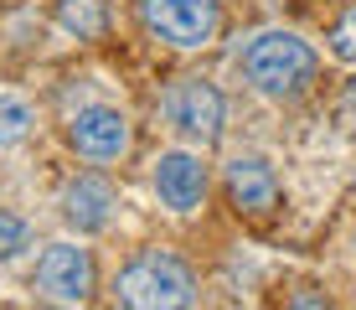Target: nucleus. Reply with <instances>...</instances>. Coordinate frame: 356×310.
Here are the masks:
<instances>
[{
  "instance_id": "f257e3e1",
  "label": "nucleus",
  "mask_w": 356,
  "mask_h": 310,
  "mask_svg": "<svg viewBox=\"0 0 356 310\" xmlns=\"http://www.w3.org/2000/svg\"><path fill=\"white\" fill-rule=\"evenodd\" d=\"M238 68L264 98H300L315 83V52H310V42H300L294 31L248 36L243 52H238Z\"/></svg>"
},
{
  "instance_id": "f03ea898",
  "label": "nucleus",
  "mask_w": 356,
  "mask_h": 310,
  "mask_svg": "<svg viewBox=\"0 0 356 310\" xmlns=\"http://www.w3.org/2000/svg\"><path fill=\"white\" fill-rule=\"evenodd\" d=\"M114 295H119V305H134V310H170V305H191L196 284H191V269L181 258L140 254L134 264L119 269Z\"/></svg>"
},
{
  "instance_id": "7ed1b4c3",
  "label": "nucleus",
  "mask_w": 356,
  "mask_h": 310,
  "mask_svg": "<svg viewBox=\"0 0 356 310\" xmlns=\"http://www.w3.org/2000/svg\"><path fill=\"white\" fill-rule=\"evenodd\" d=\"M140 16L165 47H181V52L207 47L217 36V26H222L217 0H140Z\"/></svg>"
},
{
  "instance_id": "20e7f679",
  "label": "nucleus",
  "mask_w": 356,
  "mask_h": 310,
  "mask_svg": "<svg viewBox=\"0 0 356 310\" xmlns=\"http://www.w3.org/2000/svg\"><path fill=\"white\" fill-rule=\"evenodd\" d=\"M161 114H165L170 130H181L186 140L212 145L217 134H222V114H227V104H222V93H217L207 78H181V83H170V88H165Z\"/></svg>"
},
{
  "instance_id": "39448f33",
  "label": "nucleus",
  "mask_w": 356,
  "mask_h": 310,
  "mask_svg": "<svg viewBox=\"0 0 356 310\" xmlns=\"http://www.w3.org/2000/svg\"><path fill=\"white\" fill-rule=\"evenodd\" d=\"M36 290L57 305H83L93 295V258L78 243H52L36 264Z\"/></svg>"
},
{
  "instance_id": "423d86ee",
  "label": "nucleus",
  "mask_w": 356,
  "mask_h": 310,
  "mask_svg": "<svg viewBox=\"0 0 356 310\" xmlns=\"http://www.w3.org/2000/svg\"><path fill=\"white\" fill-rule=\"evenodd\" d=\"M67 145L78 150L83 160H119L129 150V119L108 104H93V109H78L67 124Z\"/></svg>"
},
{
  "instance_id": "0eeeda50",
  "label": "nucleus",
  "mask_w": 356,
  "mask_h": 310,
  "mask_svg": "<svg viewBox=\"0 0 356 310\" xmlns=\"http://www.w3.org/2000/svg\"><path fill=\"white\" fill-rule=\"evenodd\" d=\"M227 196L238 212L248 217H268L279 207V176L264 155H232L227 160Z\"/></svg>"
},
{
  "instance_id": "6e6552de",
  "label": "nucleus",
  "mask_w": 356,
  "mask_h": 310,
  "mask_svg": "<svg viewBox=\"0 0 356 310\" xmlns=\"http://www.w3.org/2000/svg\"><path fill=\"white\" fill-rule=\"evenodd\" d=\"M155 192L170 212H196L207 196V166L202 155H186V150H170L155 160Z\"/></svg>"
},
{
  "instance_id": "1a4fd4ad",
  "label": "nucleus",
  "mask_w": 356,
  "mask_h": 310,
  "mask_svg": "<svg viewBox=\"0 0 356 310\" xmlns=\"http://www.w3.org/2000/svg\"><path fill=\"white\" fill-rule=\"evenodd\" d=\"M108 212H114V186L98 181V176H78L67 186L63 196V217L72 222L78 233H98L108 222Z\"/></svg>"
},
{
  "instance_id": "9d476101",
  "label": "nucleus",
  "mask_w": 356,
  "mask_h": 310,
  "mask_svg": "<svg viewBox=\"0 0 356 310\" xmlns=\"http://www.w3.org/2000/svg\"><path fill=\"white\" fill-rule=\"evenodd\" d=\"M57 21H63V31H72L78 42H104L108 6L104 0H57Z\"/></svg>"
},
{
  "instance_id": "9b49d317",
  "label": "nucleus",
  "mask_w": 356,
  "mask_h": 310,
  "mask_svg": "<svg viewBox=\"0 0 356 310\" xmlns=\"http://www.w3.org/2000/svg\"><path fill=\"white\" fill-rule=\"evenodd\" d=\"M31 124H36V114H31V104H26V98L0 93V150L21 145V140L31 134Z\"/></svg>"
},
{
  "instance_id": "f8f14e48",
  "label": "nucleus",
  "mask_w": 356,
  "mask_h": 310,
  "mask_svg": "<svg viewBox=\"0 0 356 310\" xmlns=\"http://www.w3.org/2000/svg\"><path fill=\"white\" fill-rule=\"evenodd\" d=\"M26 243H31L26 217H16V212H0V258H16Z\"/></svg>"
},
{
  "instance_id": "ddd939ff",
  "label": "nucleus",
  "mask_w": 356,
  "mask_h": 310,
  "mask_svg": "<svg viewBox=\"0 0 356 310\" xmlns=\"http://www.w3.org/2000/svg\"><path fill=\"white\" fill-rule=\"evenodd\" d=\"M330 57L356 62V6H346V16L330 26Z\"/></svg>"
},
{
  "instance_id": "4468645a",
  "label": "nucleus",
  "mask_w": 356,
  "mask_h": 310,
  "mask_svg": "<svg viewBox=\"0 0 356 310\" xmlns=\"http://www.w3.org/2000/svg\"><path fill=\"white\" fill-rule=\"evenodd\" d=\"M341 124L356 134V78L346 83V93H341Z\"/></svg>"
}]
</instances>
